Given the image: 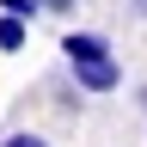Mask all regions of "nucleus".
<instances>
[{"label": "nucleus", "instance_id": "0eeeda50", "mask_svg": "<svg viewBox=\"0 0 147 147\" xmlns=\"http://www.w3.org/2000/svg\"><path fill=\"white\" fill-rule=\"evenodd\" d=\"M135 18H147V0H135Z\"/></svg>", "mask_w": 147, "mask_h": 147}, {"label": "nucleus", "instance_id": "6e6552de", "mask_svg": "<svg viewBox=\"0 0 147 147\" xmlns=\"http://www.w3.org/2000/svg\"><path fill=\"white\" fill-rule=\"evenodd\" d=\"M141 110H147V86H141Z\"/></svg>", "mask_w": 147, "mask_h": 147}, {"label": "nucleus", "instance_id": "f257e3e1", "mask_svg": "<svg viewBox=\"0 0 147 147\" xmlns=\"http://www.w3.org/2000/svg\"><path fill=\"white\" fill-rule=\"evenodd\" d=\"M67 74H74V86H80V92H92V98H104V92L123 86L117 55H86V61H67Z\"/></svg>", "mask_w": 147, "mask_h": 147}, {"label": "nucleus", "instance_id": "f03ea898", "mask_svg": "<svg viewBox=\"0 0 147 147\" xmlns=\"http://www.w3.org/2000/svg\"><path fill=\"white\" fill-rule=\"evenodd\" d=\"M61 55H67V61H86V55H110V43L98 31H67L61 37Z\"/></svg>", "mask_w": 147, "mask_h": 147}, {"label": "nucleus", "instance_id": "20e7f679", "mask_svg": "<svg viewBox=\"0 0 147 147\" xmlns=\"http://www.w3.org/2000/svg\"><path fill=\"white\" fill-rule=\"evenodd\" d=\"M0 147H49V141H43V135H31V129H12Z\"/></svg>", "mask_w": 147, "mask_h": 147}, {"label": "nucleus", "instance_id": "7ed1b4c3", "mask_svg": "<svg viewBox=\"0 0 147 147\" xmlns=\"http://www.w3.org/2000/svg\"><path fill=\"white\" fill-rule=\"evenodd\" d=\"M25 37H31V18L0 12V55H18V49H25Z\"/></svg>", "mask_w": 147, "mask_h": 147}, {"label": "nucleus", "instance_id": "423d86ee", "mask_svg": "<svg viewBox=\"0 0 147 147\" xmlns=\"http://www.w3.org/2000/svg\"><path fill=\"white\" fill-rule=\"evenodd\" d=\"M0 12H18V18H37V0H0Z\"/></svg>", "mask_w": 147, "mask_h": 147}, {"label": "nucleus", "instance_id": "39448f33", "mask_svg": "<svg viewBox=\"0 0 147 147\" xmlns=\"http://www.w3.org/2000/svg\"><path fill=\"white\" fill-rule=\"evenodd\" d=\"M74 6H80V0H37V12H55V18H67Z\"/></svg>", "mask_w": 147, "mask_h": 147}]
</instances>
